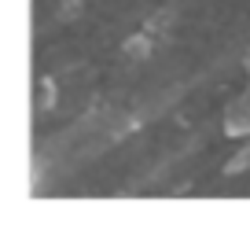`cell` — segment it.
<instances>
[{
  "label": "cell",
  "mask_w": 250,
  "mask_h": 243,
  "mask_svg": "<svg viewBox=\"0 0 250 243\" xmlns=\"http://www.w3.org/2000/svg\"><path fill=\"white\" fill-rule=\"evenodd\" d=\"M225 129H228L232 136L250 133V85H243V92L228 103V110H225Z\"/></svg>",
  "instance_id": "cell-1"
}]
</instances>
